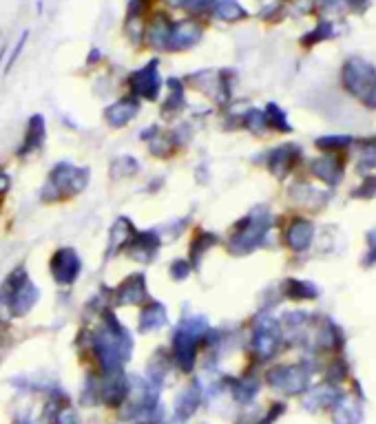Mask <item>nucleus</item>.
I'll return each instance as SVG.
<instances>
[{
	"instance_id": "1",
	"label": "nucleus",
	"mask_w": 376,
	"mask_h": 424,
	"mask_svg": "<svg viewBox=\"0 0 376 424\" xmlns=\"http://www.w3.org/2000/svg\"><path fill=\"white\" fill-rule=\"evenodd\" d=\"M38 299H40V290L27 277L25 268H16L5 279V283L0 285V303H5L9 307V314L16 318L34 310Z\"/></svg>"
},
{
	"instance_id": "2",
	"label": "nucleus",
	"mask_w": 376,
	"mask_h": 424,
	"mask_svg": "<svg viewBox=\"0 0 376 424\" xmlns=\"http://www.w3.org/2000/svg\"><path fill=\"white\" fill-rule=\"evenodd\" d=\"M91 173L89 168L73 166L69 162H60L54 166V171L49 173L47 184L43 186V201H56L60 197H73L80 195L82 190L89 186Z\"/></svg>"
},
{
	"instance_id": "3",
	"label": "nucleus",
	"mask_w": 376,
	"mask_h": 424,
	"mask_svg": "<svg viewBox=\"0 0 376 424\" xmlns=\"http://www.w3.org/2000/svg\"><path fill=\"white\" fill-rule=\"evenodd\" d=\"M208 334V325L204 318H186V321L177 327L173 338V352L175 363L184 374H191L197 363V347H200L202 338Z\"/></svg>"
},
{
	"instance_id": "4",
	"label": "nucleus",
	"mask_w": 376,
	"mask_h": 424,
	"mask_svg": "<svg viewBox=\"0 0 376 424\" xmlns=\"http://www.w3.org/2000/svg\"><path fill=\"white\" fill-rule=\"evenodd\" d=\"M270 224H273V217H270V212L266 208L253 210L246 219H242L237 224V230L231 237L228 248H231L233 254H248V252L257 250L261 243H264L268 230H270Z\"/></svg>"
},
{
	"instance_id": "5",
	"label": "nucleus",
	"mask_w": 376,
	"mask_h": 424,
	"mask_svg": "<svg viewBox=\"0 0 376 424\" xmlns=\"http://www.w3.org/2000/svg\"><path fill=\"white\" fill-rule=\"evenodd\" d=\"M343 84H346V89L352 95L365 100V95H368L376 84V71L370 62H365L363 58H352L346 62V67H343Z\"/></svg>"
},
{
	"instance_id": "6",
	"label": "nucleus",
	"mask_w": 376,
	"mask_h": 424,
	"mask_svg": "<svg viewBox=\"0 0 376 424\" xmlns=\"http://www.w3.org/2000/svg\"><path fill=\"white\" fill-rule=\"evenodd\" d=\"M281 345V327L275 318L264 316L259 318L253 332V354L259 360H268L277 354V349Z\"/></svg>"
},
{
	"instance_id": "7",
	"label": "nucleus",
	"mask_w": 376,
	"mask_h": 424,
	"mask_svg": "<svg viewBox=\"0 0 376 424\" xmlns=\"http://www.w3.org/2000/svg\"><path fill=\"white\" fill-rule=\"evenodd\" d=\"M266 380L270 387L286 391V394H304L308 389L310 374L301 365H292V367H279L268 371Z\"/></svg>"
},
{
	"instance_id": "8",
	"label": "nucleus",
	"mask_w": 376,
	"mask_h": 424,
	"mask_svg": "<svg viewBox=\"0 0 376 424\" xmlns=\"http://www.w3.org/2000/svg\"><path fill=\"white\" fill-rule=\"evenodd\" d=\"M82 272V261L73 248H60L51 257V277L58 285H71Z\"/></svg>"
},
{
	"instance_id": "9",
	"label": "nucleus",
	"mask_w": 376,
	"mask_h": 424,
	"mask_svg": "<svg viewBox=\"0 0 376 424\" xmlns=\"http://www.w3.org/2000/svg\"><path fill=\"white\" fill-rule=\"evenodd\" d=\"M129 87L135 95H140L144 100H158V95L162 91V80L158 71V60H151L149 65H144L142 69L133 71L129 76Z\"/></svg>"
},
{
	"instance_id": "10",
	"label": "nucleus",
	"mask_w": 376,
	"mask_h": 424,
	"mask_svg": "<svg viewBox=\"0 0 376 424\" xmlns=\"http://www.w3.org/2000/svg\"><path fill=\"white\" fill-rule=\"evenodd\" d=\"M100 398L111 409H118L129 400V378L124 376L122 369L104 374V383L100 385Z\"/></svg>"
},
{
	"instance_id": "11",
	"label": "nucleus",
	"mask_w": 376,
	"mask_h": 424,
	"mask_svg": "<svg viewBox=\"0 0 376 424\" xmlns=\"http://www.w3.org/2000/svg\"><path fill=\"white\" fill-rule=\"evenodd\" d=\"M160 235L155 230H146V232H135L133 239L127 243L124 252L129 254L133 261L138 263H149L155 259V254L160 250Z\"/></svg>"
},
{
	"instance_id": "12",
	"label": "nucleus",
	"mask_w": 376,
	"mask_h": 424,
	"mask_svg": "<svg viewBox=\"0 0 376 424\" xmlns=\"http://www.w3.org/2000/svg\"><path fill=\"white\" fill-rule=\"evenodd\" d=\"M202 40V27L195 20H180L173 23L169 40H166V49L169 51H186L195 47Z\"/></svg>"
},
{
	"instance_id": "13",
	"label": "nucleus",
	"mask_w": 376,
	"mask_h": 424,
	"mask_svg": "<svg viewBox=\"0 0 376 424\" xmlns=\"http://www.w3.org/2000/svg\"><path fill=\"white\" fill-rule=\"evenodd\" d=\"M113 299L118 305H140L146 303L149 299V292H146V277L144 274H131V277L124 279L116 292H113Z\"/></svg>"
},
{
	"instance_id": "14",
	"label": "nucleus",
	"mask_w": 376,
	"mask_h": 424,
	"mask_svg": "<svg viewBox=\"0 0 376 424\" xmlns=\"http://www.w3.org/2000/svg\"><path fill=\"white\" fill-rule=\"evenodd\" d=\"M140 111V102L135 98H122L118 102H113L107 111H104V120H107L109 126L113 129H122V126H127L135 115Z\"/></svg>"
},
{
	"instance_id": "15",
	"label": "nucleus",
	"mask_w": 376,
	"mask_h": 424,
	"mask_svg": "<svg viewBox=\"0 0 376 424\" xmlns=\"http://www.w3.org/2000/svg\"><path fill=\"white\" fill-rule=\"evenodd\" d=\"M297 157H299V148L295 144H286V146L275 148V151L268 155L270 173L277 175V177H286L292 171V166L297 164Z\"/></svg>"
},
{
	"instance_id": "16",
	"label": "nucleus",
	"mask_w": 376,
	"mask_h": 424,
	"mask_svg": "<svg viewBox=\"0 0 376 424\" xmlns=\"http://www.w3.org/2000/svg\"><path fill=\"white\" fill-rule=\"evenodd\" d=\"M47 137V126H45V118L43 115H34L27 124V131H25V140L18 148V155L20 157H27L31 153H36L40 146H43Z\"/></svg>"
},
{
	"instance_id": "17",
	"label": "nucleus",
	"mask_w": 376,
	"mask_h": 424,
	"mask_svg": "<svg viewBox=\"0 0 376 424\" xmlns=\"http://www.w3.org/2000/svg\"><path fill=\"white\" fill-rule=\"evenodd\" d=\"M200 402H202V387L200 383H191L188 385L180 396H177L175 400V413H177V418L180 420H188L193 416V413L197 411V407H200Z\"/></svg>"
},
{
	"instance_id": "18",
	"label": "nucleus",
	"mask_w": 376,
	"mask_h": 424,
	"mask_svg": "<svg viewBox=\"0 0 376 424\" xmlns=\"http://www.w3.org/2000/svg\"><path fill=\"white\" fill-rule=\"evenodd\" d=\"M312 237H315V228H312L310 221H306V219H297L295 224H292V226L288 228L286 241H288V246H290L292 250L304 252V250L310 248Z\"/></svg>"
},
{
	"instance_id": "19",
	"label": "nucleus",
	"mask_w": 376,
	"mask_h": 424,
	"mask_svg": "<svg viewBox=\"0 0 376 424\" xmlns=\"http://www.w3.org/2000/svg\"><path fill=\"white\" fill-rule=\"evenodd\" d=\"M135 232H138V230L133 228V224L127 217H120L116 224H113V228L109 230V254H111V257L116 252L127 248V243L133 239Z\"/></svg>"
},
{
	"instance_id": "20",
	"label": "nucleus",
	"mask_w": 376,
	"mask_h": 424,
	"mask_svg": "<svg viewBox=\"0 0 376 424\" xmlns=\"http://www.w3.org/2000/svg\"><path fill=\"white\" fill-rule=\"evenodd\" d=\"M312 173L323 182L337 186L343 177V164L337 157H319L317 162H312Z\"/></svg>"
},
{
	"instance_id": "21",
	"label": "nucleus",
	"mask_w": 376,
	"mask_h": 424,
	"mask_svg": "<svg viewBox=\"0 0 376 424\" xmlns=\"http://www.w3.org/2000/svg\"><path fill=\"white\" fill-rule=\"evenodd\" d=\"M166 325V307L162 303H146L140 314V332H158Z\"/></svg>"
},
{
	"instance_id": "22",
	"label": "nucleus",
	"mask_w": 376,
	"mask_h": 424,
	"mask_svg": "<svg viewBox=\"0 0 376 424\" xmlns=\"http://www.w3.org/2000/svg\"><path fill=\"white\" fill-rule=\"evenodd\" d=\"M334 424H361L363 409L359 402L352 400H341L334 405Z\"/></svg>"
},
{
	"instance_id": "23",
	"label": "nucleus",
	"mask_w": 376,
	"mask_h": 424,
	"mask_svg": "<svg viewBox=\"0 0 376 424\" xmlns=\"http://www.w3.org/2000/svg\"><path fill=\"white\" fill-rule=\"evenodd\" d=\"M173 23L166 16H158L153 20V25L146 31V40L151 42L155 49H166V40H169Z\"/></svg>"
},
{
	"instance_id": "24",
	"label": "nucleus",
	"mask_w": 376,
	"mask_h": 424,
	"mask_svg": "<svg viewBox=\"0 0 376 424\" xmlns=\"http://www.w3.org/2000/svg\"><path fill=\"white\" fill-rule=\"evenodd\" d=\"M215 246H217V235H213V232H206V230L197 232V237L191 243V261H193V265H200V261L204 259V254Z\"/></svg>"
},
{
	"instance_id": "25",
	"label": "nucleus",
	"mask_w": 376,
	"mask_h": 424,
	"mask_svg": "<svg viewBox=\"0 0 376 424\" xmlns=\"http://www.w3.org/2000/svg\"><path fill=\"white\" fill-rule=\"evenodd\" d=\"M257 380L250 378V376H244V378H237L231 383V394L237 402H242V405H246V402H250L255 396H257Z\"/></svg>"
},
{
	"instance_id": "26",
	"label": "nucleus",
	"mask_w": 376,
	"mask_h": 424,
	"mask_svg": "<svg viewBox=\"0 0 376 424\" xmlns=\"http://www.w3.org/2000/svg\"><path fill=\"white\" fill-rule=\"evenodd\" d=\"M339 402L337 389L332 387H319L306 398V407L308 409H323V407H334Z\"/></svg>"
},
{
	"instance_id": "27",
	"label": "nucleus",
	"mask_w": 376,
	"mask_h": 424,
	"mask_svg": "<svg viewBox=\"0 0 376 424\" xmlns=\"http://www.w3.org/2000/svg\"><path fill=\"white\" fill-rule=\"evenodd\" d=\"M169 367H171V363H169V356H166L164 349L155 352V356L149 360V383H153L155 387H160L164 376H166V371H169Z\"/></svg>"
},
{
	"instance_id": "28",
	"label": "nucleus",
	"mask_w": 376,
	"mask_h": 424,
	"mask_svg": "<svg viewBox=\"0 0 376 424\" xmlns=\"http://www.w3.org/2000/svg\"><path fill=\"white\" fill-rule=\"evenodd\" d=\"M217 16L222 20H228V23H235V20H244L246 18V9L237 3V0H217L213 5Z\"/></svg>"
},
{
	"instance_id": "29",
	"label": "nucleus",
	"mask_w": 376,
	"mask_h": 424,
	"mask_svg": "<svg viewBox=\"0 0 376 424\" xmlns=\"http://www.w3.org/2000/svg\"><path fill=\"white\" fill-rule=\"evenodd\" d=\"M284 294L288 296V299L306 301V299H312V296H317V288L308 281H286Z\"/></svg>"
},
{
	"instance_id": "30",
	"label": "nucleus",
	"mask_w": 376,
	"mask_h": 424,
	"mask_svg": "<svg viewBox=\"0 0 376 424\" xmlns=\"http://www.w3.org/2000/svg\"><path fill=\"white\" fill-rule=\"evenodd\" d=\"M109 171H111L113 179H124V177L138 175L140 164H138V159H135V157H116Z\"/></svg>"
},
{
	"instance_id": "31",
	"label": "nucleus",
	"mask_w": 376,
	"mask_h": 424,
	"mask_svg": "<svg viewBox=\"0 0 376 424\" xmlns=\"http://www.w3.org/2000/svg\"><path fill=\"white\" fill-rule=\"evenodd\" d=\"M169 84H171V93H169V98H166V102L162 104V111L166 115H173L184 109V89L177 80H171Z\"/></svg>"
},
{
	"instance_id": "32",
	"label": "nucleus",
	"mask_w": 376,
	"mask_h": 424,
	"mask_svg": "<svg viewBox=\"0 0 376 424\" xmlns=\"http://www.w3.org/2000/svg\"><path fill=\"white\" fill-rule=\"evenodd\" d=\"M264 115H266V124H268V126H273V129H277V131H284V133L292 131V129H290V124H288L286 113L281 111L277 104H268Z\"/></svg>"
},
{
	"instance_id": "33",
	"label": "nucleus",
	"mask_w": 376,
	"mask_h": 424,
	"mask_svg": "<svg viewBox=\"0 0 376 424\" xmlns=\"http://www.w3.org/2000/svg\"><path fill=\"white\" fill-rule=\"evenodd\" d=\"M246 126L253 133H264L266 129H268V124H266V115L261 113V111H257V109H250L248 113H246Z\"/></svg>"
},
{
	"instance_id": "34",
	"label": "nucleus",
	"mask_w": 376,
	"mask_h": 424,
	"mask_svg": "<svg viewBox=\"0 0 376 424\" xmlns=\"http://www.w3.org/2000/svg\"><path fill=\"white\" fill-rule=\"evenodd\" d=\"M326 38H332V25L330 23H321L315 31H310V34L301 42H304V45L308 47V45H315V42L326 40Z\"/></svg>"
},
{
	"instance_id": "35",
	"label": "nucleus",
	"mask_w": 376,
	"mask_h": 424,
	"mask_svg": "<svg viewBox=\"0 0 376 424\" xmlns=\"http://www.w3.org/2000/svg\"><path fill=\"white\" fill-rule=\"evenodd\" d=\"M376 166V140H370L361 146V171Z\"/></svg>"
},
{
	"instance_id": "36",
	"label": "nucleus",
	"mask_w": 376,
	"mask_h": 424,
	"mask_svg": "<svg viewBox=\"0 0 376 424\" xmlns=\"http://www.w3.org/2000/svg\"><path fill=\"white\" fill-rule=\"evenodd\" d=\"M188 274H191V265L186 261H173L171 265V279L173 281H184L188 279Z\"/></svg>"
},
{
	"instance_id": "37",
	"label": "nucleus",
	"mask_w": 376,
	"mask_h": 424,
	"mask_svg": "<svg viewBox=\"0 0 376 424\" xmlns=\"http://www.w3.org/2000/svg\"><path fill=\"white\" fill-rule=\"evenodd\" d=\"M352 140L350 137H321L317 142L319 148H339V146H348Z\"/></svg>"
},
{
	"instance_id": "38",
	"label": "nucleus",
	"mask_w": 376,
	"mask_h": 424,
	"mask_svg": "<svg viewBox=\"0 0 376 424\" xmlns=\"http://www.w3.org/2000/svg\"><path fill=\"white\" fill-rule=\"evenodd\" d=\"M321 7L326 9L330 14H337V12H343V9L348 7V0H319Z\"/></svg>"
},
{
	"instance_id": "39",
	"label": "nucleus",
	"mask_w": 376,
	"mask_h": 424,
	"mask_svg": "<svg viewBox=\"0 0 376 424\" xmlns=\"http://www.w3.org/2000/svg\"><path fill=\"white\" fill-rule=\"evenodd\" d=\"M376 193V179H372V177H365V182H363V186L357 190V197H372Z\"/></svg>"
},
{
	"instance_id": "40",
	"label": "nucleus",
	"mask_w": 376,
	"mask_h": 424,
	"mask_svg": "<svg viewBox=\"0 0 376 424\" xmlns=\"http://www.w3.org/2000/svg\"><path fill=\"white\" fill-rule=\"evenodd\" d=\"M368 243H370V257H368V263H374L376 261V230H372L368 235Z\"/></svg>"
},
{
	"instance_id": "41",
	"label": "nucleus",
	"mask_w": 376,
	"mask_h": 424,
	"mask_svg": "<svg viewBox=\"0 0 376 424\" xmlns=\"http://www.w3.org/2000/svg\"><path fill=\"white\" fill-rule=\"evenodd\" d=\"M363 102L368 104V106H372V109H376V84L372 87V91H370L368 95H365V100H363Z\"/></svg>"
},
{
	"instance_id": "42",
	"label": "nucleus",
	"mask_w": 376,
	"mask_h": 424,
	"mask_svg": "<svg viewBox=\"0 0 376 424\" xmlns=\"http://www.w3.org/2000/svg\"><path fill=\"white\" fill-rule=\"evenodd\" d=\"M7 190H9V177L5 173H0V197H3Z\"/></svg>"
},
{
	"instance_id": "43",
	"label": "nucleus",
	"mask_w": 376,
	"mask_h": 424,
	"mask_svg": "<svg viewBox=\"0 0 376 424\" xmlns=\"http://www.w3.org/2000/svg\"><path fill=\"white\" fill-rule=\"evenodd\" d=\"M0 336H3V325H0Z\"/></svg>"
}]
</instances>
